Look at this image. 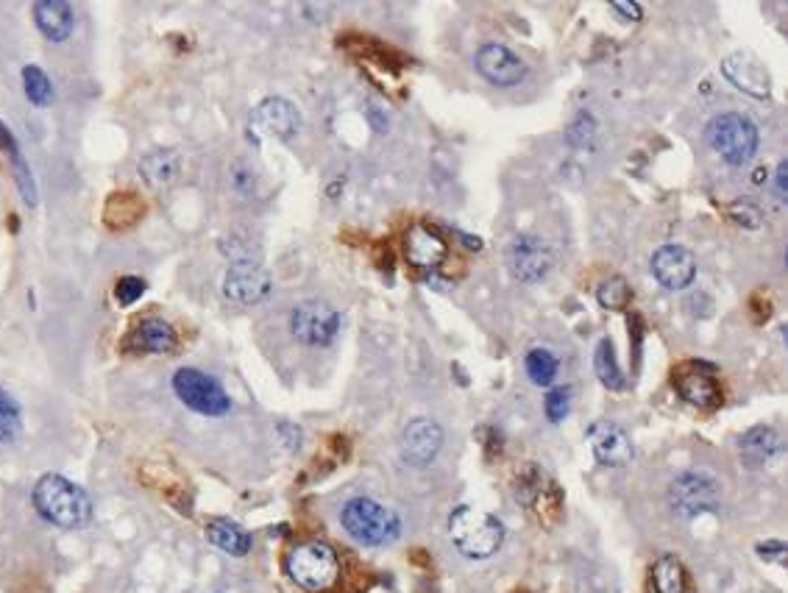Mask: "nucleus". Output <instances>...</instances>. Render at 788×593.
Instances as JSON below:
<instances>
[{"instance_id":"obj_1","label":"nucleus","mask_w":788,"mask_h":593,"mask_svg":"<svg viewBox=\"0 0 788 593\" xmlns=\"http://www.w3.org/2000/svg\"><path fill=\"white\" fill-rule=\"evenodd\" d=\"M31 502L37 507L39 516L51 521L53 527L81 529L87 527L92 518L90 496L78 488L76 482L59 477V474H45L39 479L31 493Z\"/></svg>"},{"instance_id":"obj_2","label":"nucleus","mask_w":788,"mask_h":593,"mask_svg":"<svg viewBox=\"0 0 788 593\" xmlns=\"http://www.w3.org/2000/svg\"><path fill=\"white\" fill-rule=\"evenodd\" d=\"M449 535L460 555L471 557V560H485V557L496 555V549L502 546L504 527L491 513L463 504L449 518Z\"/></svg>"},{"instance_id":"obj_3","label":"nucleus","mask_w":788,"mask_h":593,"mask_svg":"<svg viewBox=\"0 0 788 593\" xmlns=\"http://www.w3.org/2000/svg\"><path fill=\"white\" fill-rule=\"evenodd\" d=\"M340 521H343V527H346L351 538L365 543V546L393 543L401 532L399 516L393 510H388V507L374 502V499H365V496L346 502L343 513H340Z\"/></svg>"},{"instance_id":"obj_4","label":"nucleus","mask_w":788,"mask_h":593,"mask_svg":"<svg viewBox=\"0 0 788 593\" xmlns=\"http://www.w3.org/2000/svg\"><path fill=\"white\" fill-rule=\"evenodd\" d=\"M287 574L304 591H326L340 577V563L332 546L321 541L301 543L287 555Z\"/></svg>"},{"instance_id":"obj_5","label":"nucleus","mask_w":788,"mask_h":593,"mask_svg":"<svg viewBox=\"0 0 788 593\" xmlns=\"http://www.w3.org/2000/svg\"><path fill=\"white\" fill-rule=\"evenodd\" d=\"M708 142L727 165H747L758 151V129L750 117L738 112H724L708 123Z\"/></svg>"},{"instance_id":"obj_6","label":"nucleus","mask_w":788,"mask_h":593,"mask_svg":"<svg viewBox=\"0 0 788 593\" xmlns=\"http://www.w3.org/2000/svg\"><path fill=\"white\" fill-rule=\"evenodd\" d=\"M170 385H173V393L179 396L181 404L190 407L193 413L218 418V415H226L232 410V399L223 390V385L215 376L204 374L198 368H179Z\"/></svg>"},{"instance_id":"obj_7","label":"nucleus","mask_w":788,"mask_h":593,"mask_svg":"<svg viewBox=\"0 0 788 593\" xmlns=\"http://www.w3.org/2000/svg\"><path fill=\"white\" fill-rule=\"evenodd\" d=\"M722 502V490L719 482L705 474V471H688L680 474L669 485V504L677 516L697 518L702 513H711Z\"/></svg>"},{"instance_id":"obj_8","label":"nucleus","mask_w":788,"mask_h":593,"mask_svg":"<svg viewBox=\"0 0 788 593\" xmlns=\"http://www.w3.org/2000/svg\"><path fill=\"white\" fill-rule=\"evenodd\" d=\"M507 268L513 273V279L524 284H535L549 276L555 257L546 240L535 237V234H516L510 245H507Z\"/></svg>"},{"instance_id":"obj_9","label":"nucleus","mask_w":788,"mask_h":593,"mask_svg":"<svg viewBox=\"0 0 788 593\" xmlns=\"http://www.w3.org/2000/svg\"><path fill=\"white\" fill-rule=\"evenodd\" d=\"M290 332L307 346H329L340 332V312L323 301H301L290 315Z\"/></svg>"},{"instance_id":"obj_10","label":"nucleus","mask_w":788,"mask_h":593,"mask_svg":"<svg viewBox=\"0 0 788 593\" xmlns=\"http://www.w3.org/2000/svg\"><path fill=\"white\" fill-rule=\"evenodd\" d=\"M301 129L298 109L285 98H265L251 112V134L254 137H273V140H290Z\"/></svg>"},{"instance_id":"obj_11","label":"nucleus","mask_w":788,"mask_h":593,"mask_svg":"<svg viewBox=\"0 0 788 593\" xmlns=\"http://www.w3.org/2000/svg\"><path fill=\"white\" fill-rule=\"evenodd\" d=\"M440 446H443V429L429 418H415L404 426L399 438L401 460L415 468H424L435 457H438Z\"/></svg>"},{"instance_id":"obj_12","label":"nucleus","mask_w":788,"mask_h":593,"mask_svg":"<svg viewBox=\"0 0 788 593\" xmlns=\"http://www.w3.org/2000/svg\"><path fill=\"white\" fill-rule=\"evenodd\" d=\"M271 276L259 268L257 262H234L223 279V296L234 304H259L271 296Z\"/></svg>"},{"instance_id":"obj_13","label":"nucleus","mask_w":788,"mask_h":593,"mask_svg":"<svg viewBox=\"0 0 788 593\" xmlns=\"http://www.w3.org/2000/svg\"><path fill=\"white\" fill-rule=\"evenodd\" d=\"M474 65H477L479 76L485 81H491L493 87H516L518 81H524L527 76V67L518 59L516 53L507 51L504 45H482L474 56Z\"/></svg>"},{"instance_id":"obj_14","label":"nucleus","mask_w":788,"mask_h":593,"mask_svg":"<svg viewBox=\"0 0 788 593\" xmlns=\"http://www.w3.org/2000/svg\"><path fill=\"white\" fill-rule=\"evenodd\" d=\"M724 78L730 84H736L738 90L747 92L752 98H769L772 92V76L763 65L761 59L750 51H738L733 56H727L722 65Z\"/></svg>"},{"instance_id":"obj_15","label":"nucleus","mask_w":788,"mask_h":593,"mask_svg":"<svg viewBox=\"0 0 788 593\" xmlns=\"http://www.w3.org/2000/svg\"><path fill=\"white\" fill-rule=\"evenodd\" d=\"M652 273L666 290H683L697 276V259L683 245H663L652 254Z\"/></svg>"},{"instance_id":"obj_16","label":"nucleus","mask_w":788,"mask_h":593,"mask_svg":"<svg viewBox=\"0 0 788 593\" xmlns=\"http://www.w3.org/2000/svg\"><path fill=\"white\" fill-rule=\"evenodd\" d=\"M588 438H591V449H594L596 460L602 465L619 468V465H627L633 460V440L613 421H599V424L591 426Z\"/></svg>"},{"instance_id":"obj_17","label":"nucleus","mask_w":788,"mask_h":593,"mask_svg":"<svg viewBox=\"0 0 788 593\" xmlns=\"http://www.w3.org/2000/svg\"><path fill=\"white\" fill-rule=\"evenodd\" d=\"M123 349L131 354H168L176 349V329L162 318H143L126 335Z\"/></svg>"},{"instance_id":"obj_18","label":"nucleus","mask_w":788,"mask_h":593,"mask_svg":"<svg viewBox=\"0 0 788 593\" xmlns=\"http://www.w3.org/2000/svg\"><path fill=\"white\" fill-rule=\"evenodd\" d=\"M674 385H677V393L694 407L711 410L719 404V385H716L711 371H705L702 365H685L674 379Z\"/></svg>"},{"instance_id":"obj_19","label":"nucleus","mask_w":788,"mask_h":593,"mask_svg":"<svg viewBox=\"0 0 788 593\" xmlns=\"http://www.w3.org/2000/svg\"><path fill=\"white\" fill-rule=\"evenodd\" d=\"M34 23L51 42H65L73 34L76 17L67 0H39L34 3Z\"/></svg>"},{"instance_id":"obj_20","label":"nucleus","mask_w":788,"mask_h":593,"mask_svg":"<svg viewBox=\"0 0 788 593\" xmlns=\"http://www.w3.org/2000/svg\"><path fill=\"white\" fill-rule=\"evenodd\" d=\"M404 254H407V259L413 262L415 268L432 271L446 259V243L435 232H429L427 226H413L407 232V237H404Z\"/></svg>"},{"instance_id":"obj_21","label":"nucleus","mask_w":788,"mask_h":593,"mask_svg":"<svg viewBox=\"0 0 788 593\" xmlns=\"http://www.w3.org/2000/svg\"><path fill=\"white\" fill-rule=\"evenodd\" d=\"M0 151L6 154L9 165H12L14 181H17V190L23 193V201L28 207H37V181L31 176V168H28L26 156L20 151V145L14 140V134L6 129V123L0 120Z\"/></svg>"},{"instance_id":"obj_22","label":"nucleus","mask_w":788,"mask_h":593,"mask_svg":"<svg viewBox=\"0 0 788 593\" xmlns=\"http://www.w3.org/2000/svg\"><path fill=\"white\" fill-rule=\"evenodd\" d=\"M738 452H741V460L747 468H763L780 452V438L769 426H755L738 440Z\"/></svg>"},{"instance_id":"obj_23","label":"nucleus","mask_w":788,"mask_h":593,"mask_svg":"<svg viewBox=\"0 0 788 593\" xmlns=\"http://www.w3.org/2000/svg\"><path fill=\"white\" fill-rule=\"evenodd\" d=\"M181 159L176 151L162 148V151H151L140 159V176H143L151 187H170L179 179Z\"/></svg>"},{"instance_id":"obj_24","label":"nucleus","mask_w":788,"mask_h":593,"mask_svg":"<svg viewBox=\"0 0 788 593\" xmlns=\"http://www.w3.org/2000/svg\"><path fill=\"white\" fill-rule=\"evenodd\" d=\"M207 538L212 546H218L220 552L232 557H246L251 552V535L240 524H234L229 518H215L209 521Z\"/></svg>"},{"instance_id":"obj_25","label":"nucleus","mask_w":788,"mask_h":593,"mask_svg":"<svg viewBox=\"0 0 788 593\" xmlns=\"http://www.w3.org/2000/svg\"><path fill=\"white\" fill-rule=\"evenodd\" d=\"M594 368H596V376L602 379V385L610 387V390H624L627 379H624V374H621L619 360H616V351H613V343H610L608 337H605V340H599V346H596Z\"/></svg>"},{"instance_id":"obj_26","label":"nucleus","mask_w":788,"mask_h":593,"mask_svg":"<svg viewBox=\"0 0 788 593\" xmlns=\"http://www.w3.org/2000/svg\"><path fill=\"white\" fill-rule=\"evenodd\" d=\"M652 582L658 593H685V571L680 560L672 555L660 557L652 566Z\"/></svg>"},{"instance_id":"obj_27","label":"nucleus","mask_w":788,"mask_h":593,"mask_svg":"<svg viewBox=\"0 0 788 593\" xmlns=\"http://www.w3.org/2000/svg\"><path fill=\"white\" fill-rule=\"evenodd\" d=\"M23 90L26 98L34 106H51L53 104V84L48 73L37 65L23 67Z\"/></svg>"},{"instance_id":"obj_28","label":"nucleus","mask_w":788,"mask_h":593,"mask_svg":"<svg viewBox=\"0 0 788 593\" xmlns=\"http://www.w3.org/2000/svg\"><path fill=\"white\" fill-rule=\"evenodd\" d=\"M23 432V413L20 404L0 387V443H14Z\"/></svg>"},{"instance_id":"obj_29","label":"nucleus","mask_w":788,"mask_h":593,"mask_svg":"<svg viewBox=\"0 0 788 593\" xmlns=\"http://www.w3.org/2000/svg\"><path fill=\"white\" fill-rule=\"evenodd\" d=\"M527 376H530L535 385H552L557 376V357L552 354V351L546 349H532L530 354H527Z\"/></svg>"},{"instance_id":"obj_30","label":"nucleus","mask_w":788,"mask_h":593,"mask_svg":"<svg viewBox=\"0 0 788 593\" xmlns=\"http://www.w3.org/2000/svg\"><path fill=\"white\" fill-rule=\"evenodd\" d=\"M630 298H633V293H630V287H627V282L621 276H613L608 282H602V287L596 290V301L605 310H624L630 304Z\"/></svg>"},{"instance_id":"obj_31","label":"nucleus","mask_w":788,"mask_h":593,"mask_svg":"<svg viewBox=\"0 0 788 593\" xmlns=\"http://www.w3.org/2000/svg\"><path fill=\"white\" fill-rule=\"evenodd\" d=\"M543 407H546V418H549L552 424H560V421L569 415V407H571L569 387H555V390H549V396L543 401Z\"/></svg>"},{"instance_id":"obj_32","label":"nucleus","mask_w":788,"mask_h":593,"mask_svg":"<svg viewBox=\"0 0 788 593\" xmlns=\"http://www.w3.org/2000/svg\"><path fill=\"white\" fill-rule=\"evenodd\" d=\"M143 296L145 282L140 276H123V279L115 284V301L120 307H131V304H137Z\"/></svg>"},{"instance_id":"obj_33","label":"nucleus","mask_w":788,"mask_h":593,"mask_svg":"<svg viewBox=\"0 0 788 593\" xmlns=\"http://www.w3.org/2000/svg\"><path fill=\"white\" fill-rule=\"evenodd\" d=\"M594 131H596L594 117L582 112V115H577V120L569 126V134H566V137H569L571 145H585V142H591Z\"/></svg>"},{"instance_id":"obj_34","label":"nucleus","mask_w":788,"mask_h":593,"mask_svg":"<svg viewBox=\"0 0 788 593\" xmlns=\"http://www.w3.org/2000/svg\"><path fill=\"white\" fill-rule=\"evenodd\" d=\"M730 215L736 218L738 226H747V229H758V226H761V212H758V207H752V204H733Z\"/></svg>"},{"instance_id":"obj_35","label":"nucleus","mask_w":788,"mask_h":593,"mask_svg":"<svg viewBox=\"0 0 788 593\" xmlns=\"http://www.w3.org/2000/svg\"><path fill=\"white\" fill-rule=\"evenodd\" d=\"M613 12H619L627 20H641L644 17V9L638 3H613Z\"/></svg>"},{"instance_id":"obj_36","label":"nucleus","mask_w":788,"mask_h":593,"mask_svg":"<svg viewBox=\"0 0 788 593\" xmlns=\"http://www.w3.org/2000/svg\"><path fill=\"white\" fill-rule=\"evenodd\" d=\"M758 555L761 557H783L786 555V543H780V541L761 543V546H758Z\"/></svg>"},{"instance_id":"obj_37","label":"nucleus","mask_w":788,"mask_h":593,"mask_svg":"<svg viewBox=\"0 0 788 593\" xmlns=\"http://www.w3.org/2000/svg\"><path fill=\"white\" fill-rule=\"evenodd\" d=\"M786 173H788V165L786 162H780V165H777V176H775L777 195H780V198H786Z\"/></svg>"}]
</instances>
